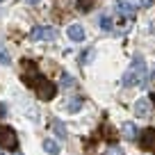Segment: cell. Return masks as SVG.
I'll use <instances>...</instances> for the list:
<instances>
[{"label":"cell","mask_w":155,"mask_h":155,"mask_svg":"<svg viewBox=\"0 0 155 155\" xmlns=\"http://www.w3.org/2000/svg\"><path fill=\"white\" fill-rule=\"evenodd\" d=\"M21 68H23L21 80H23L30 89H34V94L39 96V101H53L55 94H57V87L50 82L48 78H44L39 73L37 64H34L32 59H23V62H21Z\"/></svg>","instance_id":"1"},{"label":"cell","mask_w":155,"mask_h":155,"mask_svg":"<svg viewBox=\"0 0 155 155\" xmlns=\"http://www.w3.org/2000/svg\"><path fill=\"white\" fill-rule=\"evenodd\" d=\"M146 75H148L146 62H144V57H139V55H137V57L132 59V64L128 66L126 75H123V84H126V87H137V84H144V82H146Z\"/></svg>","instance_id":"2"},{"label":"cell","mask_w":155,"mask_h":155,"mask_svg":"<svg viewBox=\"0 0 155 155\" xmlns=\"http://www.w3.org/2000/svg\"><path fill=\"white\" fill-rule=\"evenodd\" d=\"M30 39L32 41H55L57 39V30L48 28V25H39V28L30 30Z\"/></svg>","instance_id":"3"},{"label":"cell","mask_w":155,"mask_h":155,"mask_svg":"<svg viewBox=\"0 0 155 155\" xmlns=\"http://www.w3.org/2000/svg\"><path fill=\"white\" fill-rule=\"evenodd\" d=\"M16 144H18V137H16L14 128H9V126H0V148L14 150Z\"/></svg>","instance_id":"4"},{"label":"cell","mask_w":155,"mask_h":155,"mask_svg":"<svg viewBox=\"0 0 155 155\" xmlns=\"http://www.w3.org/2000/svg\"><path fill=\"white\" fill-rule=\"evenodd\" d=\"M139 146L144 150H150L155 146V128H146V130L139 135Z\"/></svg>","instance_id":"5"},{"label":"cell","mask_w":155,"mask_h":155,"mask_svg":"<svg viewBox=\"0 0 155 155\" xmlns=\"http://www.w3.org/2000/svg\"><path fill=\"white\" fill-rule=\"evenodd\" d=\"M114 9L119 12L123 18H132V16H135V5H130V2H126V0H116Z\"/></svg>","instance_id":"6"},{"label":"cell","mask_w":155,"mask_h":155,"mask_svg":"<svg viewBox=\"0 0 155 155\" xmlns=\"http://www.w3.org/2000/svg\"><path fill=\"white\" fill-rule=\"evenodd\" d=\"M135 114L139 116V119H146V116L150 114V101L148 98H139V101L135 103Z\"/></svg>","instance_id":"7"},{"label":"cell","mask_w":155,"mask_h":155,"mask_svg":"<svg viewBox=\"0 0 155 155\" xmlns=\"http://www.w3.org/2000/svg\"><path fill=\"white\" fill-rule=\"evenodd\" d=\"M66 34H68L71 41H82V39H84V28L75 23V25H71V28L66 30Z\"/></svg>","instance_id":"8"},{"label":"cell","mask_w":155,"mask_h":155,"mask_svg":"<svg viewBox=\"0 0 155 155\" xmlns=\"http://www.w3.org/2000/svg\"><path fill=\"white\" fill-rule=\"evenodd\" d=\"M121 132H123V137H126V139H137V137H139V132H137V126L132 121H128V123H123V128H121Z\"/></svg>","instance_id":"9"},{"label":"cell","mask_w":155,"mask_h":155,"mask_svg":"<svg viewBox=\"0 0 155 155\" xmlns=\"http://www.w3.org/2000/svg\"><path fill=\"white\" fill-rule=\"evenodd\" d=\"M44 150L48 155H57L59 153V144H57V141H53V139H46L44 141Z\"/></svg>","instance_id":"10"},{"label":"cell","mask_w":155,"mask_h":155,"mask_svg":"<svg viewBox=\"0 0 155 155\" xmlns=\"http://www.w3.org/2000/svg\"><path fill=\"white\" fill-rule=\"evenodd\" d=\"M75 7H78V12L87 14V12H91V7H94V0H78V2H75Z\"/></svg>","instance_id":"11"},{"label":"cell","mask_w":155,"mask_h":155,"mask_svg":"<svg viewBox=\"0 0 155 155\" xmlns=\"http://www.w3.org/2000/svg\"><path fill=\"white\" fill-rule=\"evenodd\" d=\"M82 105H84V98L78 96V98H73V103H66V110H68V112H78Z\"/></svg>","instance_id":"12"},{"label":"cell","mask_w":155,"mask_h":155,"mask_svg":"<svg viewBox=\"0 0 155 155\" xmlns=\"http://www.w3.org/2000/svg\"><path fill=\"white\" fill-rule=\"evenodd\" d=\"M53 130L57 132L59 137H66V128H64V123L59 121V119H55V121H53Z\"/></svg>","instance_id":"13"},{"label":"cell","mask_w":155,"mask_h":155,"mask_svg":"<svg viewBox=\"0 0 155 155\" xmlns=\"http://www.w3.org/2000/svg\"><path fill=\"white\" fill-rule=\"evenodd\" d=\"M0 64H12V57H9V53L5 50L2 44H0Z\"/></svg>","instance_id":"14"},{"label":"cell","mask_w":155,"mask_h":155,"mask_svg":"<svg viewBox=\"0 0 155 155\" xmlns=\"http://www.w3.org/2000/svg\"><path fill=\"white\" fill-rule=\"evenodd\" d=\"M73 84H75V80H73L68 73H62V87H64V89H68V87H73Z\"/></svg>","instance_id":"15"},{"label":"cell","mask_w":155,"mask_h":155,"mask_svg":"<svg viewBox=\"0 0 155 155\" xmlns=\"http://www.w3.org/2000/svg\"><path fill=\"white\" fill-rule=\"evenodd\" d=\"M103 135H105V139H110V141H114V139H116V137H114V128L107 126V123L103 126Z\"/></svg>","instance_id":"16"},{"label":"cell","mask_w":155,"mask_h":155,"mask_svg":"<svg viewBox=\"0 0 155 155\" xmlns=\"http://www.w3.org/2000/svg\"><path fill=\"white\" fill-rule=\"evenodd\" d=\"M101 28L105 30V32L112 30V18H110V16H101Z\"/></svg>","instance_id":"17"},{"label":"cell","mask_w":155,"mask_h":155,"mask_svg":"<svg viewBox=\"0 0 155 155\" xmlns=\"http://www.w3.org/2000/svg\"><path fill=\"white\" fill-rule=\"evenodd\" d=\"M107 155H123V153H121V148H110Z\"/></svg>","instance_id":"18"},{"label":"cell","mask_w":155,"mask_h":155,"mask_svg":"<svg viewBox=\"0 0 155 155\" xmlns=\"http://www.w3.org/2000/svg\"><path fill=\"white\" fill-rule=\"evenodd\" d=\"M150 2H153V0H141V5H144V7H150Z\"/></svg>","instance_id":"19"},{"label":"cell","mask_w":155,"mask_h":155,"mask_svg":"<svg viewBox=\"0 0 155 155\" xmlns=\"http://www.w3.org/2000/svg\"><path fill=\"white\" fill-rule=\"evenodd\" d=\"M28 5H37V2H41V0H25Z\"/></svg>","instance_id":"20"},{"label":"cell","mask_w":155,"mask_h":155,"mask_svg":"<svg viewBox=\"0 0 155 155\" xmlns=\"http://www.w3.org/2000/svg\"><path fill=\"white\" fill-rule=\"evenodd\" d=\"M150 103H153V105H155V94H153V96H150Z\"/></svg>","instance_id":"21"},{"label":"cell","mask_w":155,"mask_h":155,"mask_svg":"<svg viewBox=\"0 0 155 155\" xmlns=\"http://www.w3.org/2000/svg\"><path fill=\"white\" fill-rule=\"evenodd\" d=\"M0 114H5V107H2V105H0Z\"/></svg>","instance_id":"22"},{"label":"cell","mask_w":155,"mask_h":155,"mask_svg":"<svg viewBox=\"0 0 155 155\" xmlns=\"http://www.w3.org/2000/svg\"><path fill=\"white\" fill-rule=\"evenodd\" d=\"M16 155H21V153H16Z\"/></svg>","instance_id":"23"}]
</instances>
